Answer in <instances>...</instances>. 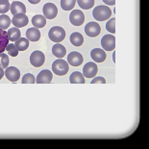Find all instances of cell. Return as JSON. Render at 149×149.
I'll return each mask as SVG.
<instances>
[{
  "mask_svg": "<svg viewBox=\"0 0 149 149\" xmlns=\"http://www.w3.org/2000/svg\"><path fill=\"white\" fill-rule=\"evenodd\" d=\"M93 17L98 21H105L111 17V15H112V11H111L110 8H108V6L100 5L93 9Z\"/></svg>",
  "mask_w": 149,
  "mask_h": 149,
  "instance_id": "6da1fadb",
  "label": "cell"
},
{
  "mask_svg": "<svg viewBox=\"0 0 149 149\" xmlns=\"http://www.w3.org/2000/svg\"><path fill=\"white\" fill-rule=\"evenodd\" d=\"M69 65L68 63L65 62L63 59H58L56 61H54L52 64V70L54 72V74L58 75V76H64L68 72Z\"/></svg>",
  "mask_w": 149,
  "mask_h": 149,
  "instance_id": "7a4b0ae2",
  "label": "cell"
},
{
  "mask_svg": "<svg viewBox=\"0 0 149 149\" xmlns=\"http://www.w3.org/2000/svg\"><path fill=\"white\" fill-rule=\"evenodd\" d=\"M48 37L52 42L59 43L65 40V31L64 30V28H62L61 26H54L49 30Z\"/></svg>",
  "mask_w": 149,
  "mask_h": 149,
  "instance_id": "3957f363",
  "label": "cell"
},
{
  "mask_svg": "<svg viewBox=\"0 0 149 149\" xmlns=\"http://www.w3.org/2000/svg\"><path fill=\"white\" fill-rule=\"evenodd\" d=\"M69 21L74 26H81L85 22V15L80 10H73L69 15Z\"/></svg>",
  "mask_w": 149,
  "mask_h": 149,
  "instance_id": "277c9868",
  "label": "cell"
},
{
  "mask_svg": "<svg viewBox=\"0 0 149 149\" xmlns=\"http://www.w3.org/2000/svg\"><path fill=\"white\" fill-rule=\"evenodd\" d=\"M44 62H45V56L42 51H39V50H36L34 51L30 56V63L31 65L35 68H40L42 66Z\"/></svg>",
  "mask_w": 149,
  "mask_h": 149,
  "instance_id": "5b68a950",
  "label": "cell"
},
{
  "mask_svg": "<svg viewBox=\"0 0 149 149\" xmlns=\"http://www.w3.org/2000/svg\"><path fill=\"white\" fill-rule=\"evenodd\" d=\"M43 15L46 19H53L58 15V8L53 3H46L42 8Z\"/></svg>",
  "mask_w": 149,
  "mask_h": 149,
  "instance_id": "8992f818",
  "label": "cell"
},
{
  "mask_svg": "<svg viewBox=\"0 0 149 149\" xmlns=\"http://www.w3.org/2000/svg\"><path fill=\"white\" fill-rule=\"evenodd\" d=\"M101 45L106 51H113L116 48V38L113 35H105L101 39Z\"/></svg>",
  "mask_w": 149,
  "mask_h": 149,
  "instance_id": "52a82bcc",
  "label": "cell"
},
{
  "mask_svg": "<svg viewBox=\"0 0 149 149\" xmlns=\"http://www.w3.org/2000/svg\"><path fill=\"white\" fill-rule=\"evenodd\" d=\"M100 32H101V27L96 22L91 21L85 26V33L91 38L97 37L100 34Z\"/></svg>",
  "mask_w": 149,
  "mask_h": 149,
  "instance_id": "ba28073f",
  "label": "cell"
},
{
  "mask_svg": "<svg viewBox=\"0 0 149 149\" xmlns=\"http://www.w3.org/2000/svg\"><path fill=\"white\" fill-rule=\"evenodd\" d=\"M97 71H98V68L95 63H93V62L87 63L83 68V75H84V77H87V78L95 77L97 74Z\"/></svg>",
  "mask_w": 149,
  "mask_h": 149,
  "instance_id": "9c48e42d",
  "label": "cell"
},
{
  "mask_svg": "<svg viewBox=\"0 0 149 149\" xmlns=\"http://www.w3.org/2000/svg\"><path fill=\"white\" fill-rule=\"evenodd\" d=\"M53 74L52 72L48 70V69H43L37 76L36 83L38 84H49L52 82Z\"/></svg>",
  "mask_w": 149,
  "mask_h": 149,
  "instance_id": "30bf717a",
  "label": "cell"
},
{
  "mask_svg": "<svg viewBox=\"0 0 149 149\" xmlns=\"http://www.w3.org/2000/svg\"><path fill=\"white\" fill-rule=\"evenodd\" d=\"M5 76L9 81L15 83V82H17L18 79H19L20 71H19V69H17V68H15V66H8V68L5 69Z\"/></svg>",
  "mask_w": 149,
  "mask_h": 149,
  "instance_id": "8fae6325",
  "label": "cell"
},
{
  "mask_svg": "<svg viewBox=\"0 0 149 149\" xmlns=\"http://www.w3.org/2000/svg\"><path fill=\"white\" fill-rule=\"evenodd\" d=\"M29 22V18L25 14H17L14 15L12 19V23L15 25V27L17 28H22L26 26Z\"/></svg>",
  "mask_w": 149,
  "mask_h": 149,
  "instance_id": "7c38bea8",
  "label": "cell"
},
{
  "mask_svg": "<svg viewBox=\"0 0 149 149\" xmlns=\"http://www.w3.org/2000/svg\"><path fill=\"white\" fill-rule=\"evenodd\" d=\"M84 59L83 56L81 55L79 52H71L69 53V55L68 56V63L72 66H79L82 65Z\"/></svg>",
  "mask_w": 149,
  "mask_h": 149,
  "instance_id": "4fadbf2b",
  "label": "cell"
},
{
  "mask_svg": "<svg viewBox=\"0 0 149 149\" xmlns=\"http://www.w3.org/2000/svg\"><path fill=\"white\" fill-rule=\"evenodd\" d=\"M91 57L93 60L96 63H103L106 60V53L104 50L100 48H94L91 50Z\"/></svg>",
  "mask_w": 149,
  "mask_h": 149,
  "instance_id": "5bb4252c",
  "label": "cell"
},
{
  "mask_svg": "<svg viewBox=\"0 0 149 149\" xmlns=\"http://www.w3.org/2000/svg\"><path fill=\"white\" fill-rule=\"evenodd\" d=\"M10 10L13 15H15L17 14H25L26 13V7L20 1H14L10 6Z\"/></svg>",
  "mask_w": 149,
  "mask_h": 149,
  "instance_id": "9a60e30c",
  "label": "cell"
},
{
  "mask_svg": "<svg viewBox=\"0 0 149 149\" xmlns=\"http://www.w3.org/2000/svg\"><path fill=\"white\" fill-rule=\"evenodd\" d=\"M26 38L28 40L31 42H38L40 39V32L38 28H29L26 31Z\"/></svg>",
  "mask_w": 149,
  "mask_h": 149,
  "instance_id": "2e32d148",
  "label": "cell"
},
{
  "mask_svg": "<svg viewBox=\"0 0 149 149\" xmlns=\"http://www.w3.org/2000/svg\"><path fill=\"white\" fill-rule=\"evenodd\" d=\"M52 53L54 56H56L57 58H64L66 54V49L64 45L60 43H56L55 45L52 47Z\"/></svg>",
  "mask_w": 149,
  "mask_h": 149,
  "instance_id": "e0dca14e",
  "label": "cell"
},
{
  "mask_svg": "<svg viewBox=\"0 0 149 149\" xmlns=\"http://www.w3.org/2000/svg\"><path fill=\"white\" fill-rule=\"evenodd\" d=\"M9 44L8 34L5 30L0 29V53H3L6 50V47Z\"/></svg>",
  "mask_w": 149,
  "mask_h": 149,
  "instance_id": "ac0fdd59",
  "label": "cell"
},
{
  "mask_svg": "<svg viewBox=\"0 0 149 149\" xmlns=\"http://www.w3.org/2000/svg\"><path fill=\"white\" fill-rule=\"evenodd\" d=\"M32 24L36 28H38V29L42 28L46 25V18L44 17V15H34L32 18Z\"/></svg>",
  "mask_w": 149,
  "mask_h": 149,
  "instance_id": "d6986e66",
  "label": "cell"
},
{
  "mask_svg": "<svg viewBox=\"0 0 149 149\" xmlns=\"http://www.w3.org/2000/svg\"><path fill=\"white\" fill-rule=\"evenodd\" d=\"M69 82L71 84H85V77L83 73L79 71H74L69 77Z\"/></svg>",
  "mask_w": 149,
  "mask_h": 149,
  "instance_id": "ffe728a7",
  "label": "cell"
},
{
  "mask_svg": "<svg viewBox=\"0 0 149 149\" xmlns=\"http://www.w3.org/2000/svg\"><path fill=\"white\" fill-rule=\"evenodd\" d=\"M70 42L72 45L76 47L81 46L84 43V37L82 36V34L78 32H74L70 35Z\"/></svg>",
  "mask_w": 149,
  "mask_h": 149,
  "instance_id": "44dd1931",
  "label": "cell"
},
{
  "mask_svg": "<svg viewBox=\"0 0 149 149\" xmlns=\"http://www.w3.org/2000/svg\"><path fill=\"white\" fill-rule=\"evenodd\" d=\"M7 34H8L9 40H11V42H15V40H17L21 36L19 28H17V27L10 28V29L8 30Z\"/></svg>",
  "mask_w": 149,
  "mask_h": 149,
  "instance_id": "7402d4cb",
  "label": "cell"
},
{
  "mask_svg": "<svg viewBox=\"0 0 149 149\" xmlns=\"http://www.w3.org/2000/svg\"><path fill=\"white\" fill-rule=\"evenodd\" d=\"M15 46L17 47L18 51H25L29 47V40L24 38H19L17 40H15Z\"/></svg>",
  "mask_w": 149,
  "mask_h": 149,
  "instance_id": "603a6c76",
  "label": "cell"
},
{
  "mask_svg": "<svg viewBox=\"0 0 149 149\" xmlns=\"http://www.w3.org/2000/svg\"><path fill=\"white\" fill-rule=\"evenodd\" d=\"M12 23V19L9 17L7 15H0V29L2 30H7L9 26Z\"/></svg>",
  "mask_w": 149,
  "mask_h": 149,
  "instance_id": "cb8c5ba5",
  "label": "cell"
},
{
  "mask_svg": "<svg viewBox=\"0 0 149 149\" xmlns=\"http://www.w3.org/2000/svg\"><path fill=\"white\" fill-rule=\"evenodd\" d=\"M76 0H61V7L64 11H70L74 8Z\"/></svg>",
  "mask_w": 149,
  "mask_h": 149,
  "instance_id": "d4e9b609",
  "label": "cell"
},
{
  "mask_svg": "<svg viewBox=\"0 0 149 149\" xmlns=\"http://www.w3.org/2000/svg\"><path fill=\"white\" fill-rule=\"evenodd\" d=\"M78 5L80 6L83 10H88L91 9L94 5V0H76Z\"/></svg>",
  "mask_w": 149,
  "mask_h": 149,
  "instance_id": "484cf974",
  "label": "cell"
},
{
  "mask_svg": "<svg viewBox=\"0 0 149 149\" xmlns=\"http://www.w3.org/2000/svg\"><path fill=\"white\" fill-rule=\"evenodd\" d=\"M9 63H10V60L7 54L0 53V68L6 69L9 66Z\"/></svg>",
  "mask_w": 149,
  "mask_h": 149,
  "instance_id": "4316f807",
  "label": "cell"
},
{
  "mask_svg": "<svg viewBox=\"0 0 149 149\" xmlns=\"http://www.w3.org/2000/svg\"><path fill=\"white\" fill-rule=\"evenodd\" d=\"M11 4L9 3V0H0V14L4 15L10 10Z\"/></svg>",
  "mask_w": 149,
  "mask_h": 149,
  "instance_id": "83f0119b",
  "label": "cell"
},
{
  "mask_svg": "<svg viewBox=\"0 0 149 149\" xmlns=\"http://www.w3.org/2000/svg\"><path fill=\"white\" fill-rule=\"evenodd\" d=\"M106 29L107 31H109L110 33L115 34L116 33V18L113 17L110 20H108L106 23Z\"/></svg>",
  "mask_w": 149,
  "mask_h": 149,
  "instance_id": "f1b7e54d",
  "label": "cell"
},
{
  "mask_svg": "<svg viewBox=\"0 0 149 149\" xmlns=\"http://www.w3.org/2000/svg\"><path fill=\"white\" fill-rule=\"evenodd\" d=\"M36 83V78L31 73H26L22 77V84H35Z\"/></svg>",
  "mask_w": 149,
  "mask_h": 149,
  "instance_id": "f546056e",
  "label": "cell"
},
{
  "mask_svg": "<svg viewBox=\"0 0 149 149\" xmlns=\"http://www.w3.org/2000/svg\"><path fill=\"white\" fill-rule=\"evenodd\" d=\"M6 50L8 51V54L12 57H17L18 55V50L17 47L15 46V44L13 43H9L7 47H6Z\"/></svg>",
  "mask_w": 149,
  "mask_h": 149,
  "instance_id": "4dcf8cb0",
  "label": "cell"
},
{
  "mask_svg": "<svg viewBox=\"0 0 149 149\" xmlns=\"http://www.w3.org/2000/svg\"><path fill=\"white\" fill-rule=\"evenodd\" d=\"M106 84V80L103 77H93V79L91 80V84Z\"/></svg>",
  "mask_w": 149,
  "mask_h": 149,
  "instance_id": "1f68e13d",
  "label": "cell"
},
{
  "mask_svg": "<svg viewBox=\"0 0 149 149\" xmlns=\"http://www.w3.org/2000/svg\"><path fill=\"white\" fill-rule=\"evenodd\" d=\"M102 1L105 3L106 5H109V6H113L116 4V0H102Z\"/></svg>",
  "mask_w": 149,
  "mask_h": 149,
  "instance_id": "d6a6232c",
  "label": "cell"
},
{
  "mask_svg": "<svg viewBox=\"0 0 149 149\" xmlns=\"http://www.w3.org/2000/svg\"><path fill=\"white\" fill-rule=\"evenodd\" d=\"M4 75H5V71H4V69L0 68V80H1V79L3 78V76H4Z\"/></svg>",
  "mask_w": 149,
  "mask_h": 149,
  "instance_id": "836d02e7",
  "label": "cell"
},
{
  "mask_svg": "<svg viewBox=\"0 0 149 149\" xmlns=\"http://www.w3.org/2000/svg\"><path fill=\"white\" fill-rule=\"evenodd\" d=\"M31 4H39V3L40 2V0H28Z\"/></svg>",
  "mask_w": 149,
  "mask_h": 149,
  "instance_id": "e575fe53",
  "label": "cell"
},
{
  "mask_svg": "<svg viewBox=\"0 0 149 149\" xmlns=\"http://www.w3.org/2000/svg\"><path fill=\"white\" fill-rule=\"evenodd\" d=\"M113 63H116V52L113 53Z\"/></svg>",
  "mask_w": 149,
  "mask_h": 149,
  "instance_id": "d590c367",
  "label": "cell"
}]
</instances>
